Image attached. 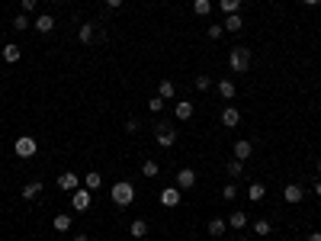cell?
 Masks as SVG:
<instances>
[{
    "mask_svg": "<svg viewBox=\"0 0 321 241\" xmlns=\"http://www.w3.org/2000/svg\"><path fill=\"white\" fill-rule=\"evenodd\" d=\"M138 126H142L138 119H125V132H129V135H132V132H138Z\"/></svg>",
    "mask_w": 321,
    "mask_h": 241,
    "instance_id": "37",
    "label": "cell"
},
{
    "mask_svg": "<svg viewBox=\"0 0 321 241\" xmlns=\"http://www.w3.org/2000/svg\"><path fill=\"white\" fill-rule=\"evenodd\" d=\"M148 109H151V113H161V109H164V100H161V97H151V100H148Z\"/></svg>",
    "mask_w": 321,
    "mask_h": 241,
    "instance_id": "35",
    "label": "cell"
},
{
    "mask_svg": "<svg viewBox=\"0 0 321 241\" xmlns=\"http://www.w3.org/2000/svg\"><path fill=\"white\" fill-rule=\"evenodd\" d=\"M129 235H132V238H145V235H148V222H145V219H135L132 225H129Z\"/></svg>",
    "mask_w": 321,
    "mask_h": 241,
    "instance_id": "18",
    "label": "cell"
},
{
    "mask_svg": "<svg viewBox=\"0 0 321 241\" xmlns=\"http://www.w3.org/2000/svg\"><path fill=\"white\" fill-rule=\"evenodd\" d=\"M247 196H250L254 203H260V200L267 196V187H264V184H250V187H247Z\"/></svg>",
    "mask_w": 321,
    "mask_h": 241,
    "instance_id": "24",
    "label": "cell"
},
{
    "mask_svg": "<svg viewBox=\"0 0 321 241\" xmlns=\"http://www.w3.org/2000/svg\"><path fill=\"white\" fill-rule=\"evenodd\" d=\"M228 225L235 228V231H241V228L247 225V216H244V212H241V209H235V212H231V216H228Z\"/></svg>",
    "mask_w": 321,
    "mask_h": 241,
    "instance_id": "21",
    "label": "cell"
},
{
    "mask_svg": "<svg viewBox=\"0 0 321 241\" xmlns=\"http://www.w3.org/2000/svg\"><path fill=\"white\" fill-rule=\"evenodd\" d=\"M225 170H228V177H241V174H244V161H228V167H225Z\"/></svg>",
    "mask_w": 321,
    "mask_h": 241,
    "instance_id": "28",
    "label": "cell"
},
{
    "mask_svg": "<svg viewBox=\"0 0 321 241\" xmlns=\"http://www.w3.org/2000/svg\"><path fill=\"white\" fill-rule=\"evenodd\" d=\"M231 148H235V158H238V161H247L250 154H254V145H250L247 139H238L235 145H231Z\"/></svg>",
    "mask_w": 321,
    "mask_h": 241,
    "instance_id": "9",
    "label": "cell"
},
{
    "mask_svg": "<svg viewBox=\"0 0 321 241\" xmlns=\"http://www.w3.org/2000/svg\"><path fill=\"white\" fill-rule=\"evenodd\" d=\"M222 36H225V26L222 23H212L209 26V39H222Z\"/></svg>",
    "mask_w": 321,
    "mask_h": 241,
    "instance_id": "33",
    "label": "cell"
},
{
    "mask_svg": "<svg viewBox=\"0 0 321 241\" xmlns=\"http://www.w3.org/2000/svg\"><path fill=\"white\" fill-rule=\"evenodd\" d=\"M180 193L177 187H167V190H161V206H167V209H173V206H180Z\"/></svg>",
    "mask_w": 321,
    "mask_h": 241,
    "instance_id": "8",
    "label": "cell"
},
{
    "mask_svg": "<svg viewBox=\"0 0 321 241\" xmlns=\"http://www.w3.org/2000/svg\"><path fill=\"white\" fill-rule=\"evenodd\" d=\"M20 58H23L20 45H4V62H7V65H16Z\"/></svg>",
    "mask_w": 321,
    "mask_h": 241,
    "instance_id": "20",
    "label": "cell"
},
{
    "mask_svg": "<svg viewBox=\"0 0 321 241\" xmlns=\"http://www.w3.org/2000/svg\"><path fill=\"white\" fill-rule=\"evenodd\" d=\"M219 7H222V13L228 16V13H238L241 10V0H219Z\"/></svg>",
    "mask_w": 321,
    "mask_h": 241,
    "instance_id": "27",
    "label": "cell"
},
{
    "mask_svg": "<svg viewBox=\"0 0 321 241\" xmlns=\"http://www.w3.org/2000/svg\"><path fill=\"white\" fill-rule=\"evenodd\" d=\"M13 29H20V32H26V29H29V13L13 16Z\"/></svg>",
    "mask_w": 321,
    "mask_h": 241,
    "instance_id": "31",
    "label": "cell"
},
{
    "mask_svg": "<svg viewBox=\"0 0 321 241\" xmlns=\"http://www.w3.org/2000/svg\"><path fill=\"white\" fill-rule=\"evenodd\" d=\"M238 241H250V238H244V235H238Z\"/></svg>",
    "mask_w": 321,
    "mask_h": 241,
    "instance_id": "43",
    "label": "cell"
},
{
    "mask_svg": "<svg viewBox=\"0 0 321 241\" xmlns=\"http://www.w3.org/2000/svg\"><path fill=\"white\" fill-rule=\"evenodd\" d=\"M238 196V187L235 184H225V190H222V200H235Z\"/></svg>",
    "mask_w": 321,
    "mask_h": 241,
    "instance_id": "34",
    "label": "cell"
},
{
    "mask_svg": "<svg viewBox=\"0 0 321 241\" xmlns=\"http://www.w3.org/2000/svg\"><path fill=\"white\" fill-rule=\"evenodd\" d=\"M74 241H90V238H87V235H74Z\"/></svg>",
    "mask_w": 321,
    "mask_h": 241,
    "instance_id": "41",
    "label": "cell"
},
{
    "mask_svg": "<svg viewBox=\"0 0 321 241\" xmlns=\"http://www.w3.org/2000/svg\"><path fill=\"white\" fill-rule=\"evenodd\" d=\"M154 139H158L161 148H173V142H177V129H173L170 123H158V129H154Z\"/></svg>",
    "mask_w": 321,
    "mask_h": 241,
    "instance_id": "3",
    "label": "cell"
},
{
    "mask_svg": "<svg viewBox=\"0 0 321 241\" xmlns=\"http://www.w3.org/2000/svg\"><path fill=\"white\" fill-rule=\"evenodd\" d=\"M36 32H42V36H48L51 29H55V16H48V13H42V16H36Z\"/></svg>",
    "mask_w": 321,
    "mask_h": 241,
    "instance_id": "10",
    "label": "cell"
},
{
    "mask_svg": "<svg viewBox=\"0 0 321 241\" xmlns=\"http://www.w3.org/2000/svg\"><path fill=\"white\" fill-rule=\"evenodd\" d=\"M193 13L196 16H209L212 13V0H193Z\"/></svg>",
    "mask_w": 321,
    "mask_h": 241,
    "instance_id": "23",
    "label": "cell"
},
{
    "mask_svg": "<svg viewBox=\"0 0 321 241\" xmlns=\"http://www.w3.org/2000/svg\"><path fill=\"white\" fill-rule=\"evenodd\" d=\"M196 187V170L193 167H183L177 174V190H193Z\"/></svg>",
    "mask_w": 321,
    "mask_h": 241,
    "instance_id": "6",
    "label": "cell"
},
{
    "mask_svg": "<svg viewBox=\"0 0 321 241\" xmlns=\"http://www.w3.org/2000/svg\"><path fill=\"white\" fill-rule=\"evenodd\" d=\"M13 151H16V158H32V154L39 151V145H36V139H32V135H23V139H16Z\"/></svg>",
    "mask_w": 321,
    "mask_h": 241,
    "instance_id": "5",
    "label": "cell"
},
{
    "mask_svg": "<svg viewBox=\"0 0 321 241\" xmlns=\"http://www.w3.org/2000/svg\"><path fill=\"white\" fill-rule=\"evenodd\" d=\"M20 4H23V13H32L39 7V0H20Z\"/></svg>",
    "mask_w": 321,
    "mask_h": 241,
    "instance_id": "36",
    "label": "cell"
},
{
    "mask_svg": "<svg viewBox=\"0 0 321 241\" xmlns=\"http://www.w3.org/2000/svg\"><path fill=\"white\" fill-rule=\"evenodd\" d=\"M125 0H106V7H112V10H116V7H122Z\"/></svg>",
    "mask_w": 321,
    "mask_h": 241,
    "instance_id": "38",
    "label": "cell"
},
{
    "mask_svg": "<svg viewBox=\"0 0 321 241\" xmlns=\"http://www.w3.org/2000/svg\"><path fill=\"white\" fill-rule=\"evenodd\" d=\"M58 187H61L65 193H74L77 187H81V174H74V170H68V174L58 177Z\"/></svg>",
    "mask_w": 321,
    "mask_h": 241,
    "instance_id": "7",
    "label": "cell"
},
{
    "mask_svg": "<svg viewBox=\"0 0 321 241\" xmlns=\"http://www.w3.org/2000/svg\"><path fill=\"white\" fill-rule=\"evenodd\" d=\"M235 93H238V90H235V84H231L228 77H225V81H219V97H222V100H231Z\"/></svg>",
    "mask_w": 321,
    "mask_h": 241,
    "instance_id": "22",
    "label": "cell"
},
{
    "mask_svg": "<svg viewBox=\"0 0 321 241\" xmlns=\"http://www.w3.org/2000/svg\"><path fill=\"white\" fill-rule=\"evenodd\" d=\"M209 87H212V77L209 74H199L196 77V90H209Z\"/></svg>",
    "mask_w": 321,
    "mask_h": 241,
    "instance_id": "32",
    "label": "cell"
},
{
    "mask_svg": "<svg viewBox=\"0 0 321 241\" xmlns=\"http://www.w3.org/2000/svg\"><path fill=\"white\" fill-rule=\"evenodd\" d=\"M318 174H321V158H318Z\"/></svg>",
    "mask_w": 321,
    "mask_h": 241,
    "instance_id": "44",
    "label": "cell"
},
{
    "mask_svg": "<svg viewBox=\"0 0 321 241\" xmlns=\"http://www.w3.org/2000/svg\"><path fill=\"white\" fill-rule=\"evenodd\" d=\"M90 203H93V193L87 190V187H77V190L71 193V209L74 212H87V209H90Z\"/></svg>",
    "mask_w": 321,
    "mask_h": 241,
    "instance_id": "4",
    "label": "cell"
},
{
    "mask_svg": "<svg viewBox=\"0 0 321 241\" xmlns=\"http://www.w3.org/2000/svg\"><path fill=\"white\" fill-rule=\"evenodd\" d=\"M238 123H241V113H238V106H225V113H222V126L235 129Z\"/></svg>",
    "mask_w": 321,
    "mask_h": 241,
    "instance_id": "12",
    "label": "cell"
},
{
    "mask_svg": "<svg viewBox=\"0 0 321 241\" xmlns=\"http://www.w3.org/2000/svg\"><path fill=\"white\" fill-rule=\"evenodd\" d=\"M254 231H257L260 238H267V235H270V231H273V225H270V222H267V219H257V222H254Z\"/></svg>",
    "mask_w": 321,
    "mask_h": 241,
    "instance_id": "29",
    "label": "cell"
},
{
    "mask_svg": "<svg viewBox=\"0 0 321 241\" xmlns=\"http://www.w3.org/2000/svg\"><path fill=\"white\" fill-rule=\"evenodd\" d=\"M302 196H305V190H302L299 184H286V190H283L286 203H302Z\"/></svg>",
    "mask_w": 321,
    "mask_h": 241,
    "instance_id": "11",
    "label": "cell"
},
{
    "mask_svg": "<svg viewBox=\"0 0 321 241\" xmlns=\"http://www.w3.org/2000/svg\"><path fill=\"white\" fill-rule=\"evenodd\" d=\"M305 241H321V231H311V235H308Z\"/></svg>",
    "mask_w": 321,
    "mask_h": 241,
    "instance_id": "39",
    "label": "cell"
},
{
    "mask_svg": "<svg viewBox=\"0 0 321 241\" xmlns=\"http://www.w3.org/2000/svg\"><path fill=\"white\" fill-rule=\"evenodd\" d=\"M20 193H23V200H36V196L42 193V180H32V184H26Z\"/></svg>",
    "mask_w": 321,
    "mask_h": 241,
    "instance_id": "17",
    "label": "cell"
},
{
    "mask_svg": "<svg viewBox=\"0 0 321 241\" xmlns=\"http://www.w3.org/2000/svg\"><path fill=\"white\" fill-rule=\"evenodd\" d=\"M228 65H231V71H238V74L250 71V48H244V45L231 48L228 51Z\"/></svg>",
    "mask_w": 321,
    "mask_h": 241,
    "instance_id": "2",
    "label": "cell"
},
{
    "mask_svg": "<svg viewBox=\"0 0 321 241\" xmlns=\"http://www.w3.org/2000/svg\"><path fill=\"white\" fill-rule=\"evenodd\" d=\"M177 93V87H173V81H161V87H158V97L161 100H167V97H173Z\"/></svg>",
    "mask_w": 321,
    "mask_h": 241,
    "instance_id": "26",
    "label": "cell"
},
{
    "mask_svg": "<svg viewBox=\"0 0 321 241\" xmlns=\"http://www.w3.org/2000/svg\"><path fill=\"white\" fill-rule=\"evenodd\" d=\"M315 196H321V180H318V184H315Z\"/></svg>",
    "mask_w": 321,
    "mask_h": 241,
    "instance_id": "42",
    "label": "cell"
},
{
    "mask_svg": "<svg viewBox=\"0 0 321 241\" xmlns=\"http://www.w3.org/2000/svg\"><path fill=\"white\" fill-rule=\"evenodd\" d=\"M173 116H177V119H193V103H189V100H180L177 109H173Z\"/></svg>",
    "mask_w": 321,
    "mask_h": 241,
    "instance_id": "16",
    "label": "cell"
},
{
    "mask_svg": "<svg viewBox=\"0 0 321 241\" xmlns=\"http://www.w3.org/2000/svg\"><path fill=\"white\" fill-rule=\"evenodd\" d=\"M225 32H241V26H244V20H241V16L238 13H228V16H225Z\"/></svg>",
    "mask_w": 321,
    "mask_h": 241,
    "instance_id": "14",
    "label": "cell"
},
{
    "mask_svg": "<svg viewBox=\"0 0 321 241\" xmlns=\"http://www.w3.org/2000/svg\"><path fill=\"white\" fill-rule=\"evenodd\" d=\"M142 174H145V177H158V174H161L158 161H145V164H142Z\"/></svg>",
    "mask_w": 321,
    "mask_h": 241,
    "instance_id": "30",
    "label": "cell"
},
{
    "mask_svg": "<svg viewBox=\"0 0 321 241\" xmlns=\"http://www.w3.org/2000/svg\"><path fill=\"white\" fill-rule=\"evenodd\" d=\"M225 228H228V219H212L209 225H206V231H209L212 238H222V235H225Z\"/></svg>",
    "mask_w": 321,
    "mask_h": 241,
    "instance_id": "13",
    "label": "cell"
},
{
    "mask_svg": "<svg viewBox=\"0 0 321 241\" xmlns=\"http://www.w3.org/2000/svg\"><path fill=\"white\" fill-rule=\"evenodd\" d=\"M302 4H308V7H315V4H321V0H302Z\"/></svg>",
    "mask_w": 321,
    "mask_h": 241,
    "instance_id": "40",
    "label": "cell"
},
{
    "mask_svg": "<svg viewBox=\"0 0 321 241\" xmlns=\"http://www.w3.org/2000/svg\"><path fill=\"white\" fill-rule=\"evenodd\" d=\"M93 36H97V29H93V23H84L81 29H77V39H81L84 45H90V42H93Z\"/></svg>",
    "mask_w": 321,
    "mask_h": 241,
    "instance_id": "15",
    "label": "cell"
},
{
    "mask_svg": "<svg viewBox=\"0 0 321 241\" xmlns=\"http://www.w3.org/2000/svg\"><path fill=\"white\" fill-rule=\"evenodd\" d=\"M109 200L119 206V209H125L129 203H135V187L129 184V180H119V184H112L109 190Z\"/></svg>",
    "mask_w": 321,
    "mask_h": 241,
    "instance_id": "1",
    "label": "cell"
},
{
    "mask_svg": "<svg viewBox=\"0 0 321 241\" xmlns=\"http://www.w3.org/2000/svg\"><path fill=\"white\" fill-rule=\"evenodd\" d=\"M84 187H87V190H100V187H103V177L97 174V170H90V174H84Z\"/></svg>",
    "mask_w": 321,
    "mask_h": 241,
    "instance_id": "19",
    "label": "cell"
},
{
    "mask_svg": "<svg viewBox=\"0 0 321 241\" xmlns=\"http://www.w3.org/2000/svg\"><path fill=\"white\" fill-rule=\"evenodd\" d=\"M51 228H55V231H71V216H55Z\"/></svg>",
    "mask_w": 321,
    "mask_h": 241,
    "instance_id": "25",
    "label": "cell"
}]
</instances>
